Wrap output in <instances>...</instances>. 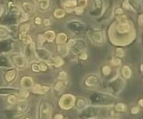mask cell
<instances>
[{
  "label": "cell",
  "instance_id": "obj_1",
  "mask_svg": "<svg viewBox=\"0 0 143 119\" xmlns=\"http://www.w3.org/2000/svg\"><path fill=\"white\" fill-rule=\"evenodd\" d=\"M75 102V99L73 95L66 94L61 97L59 104L61 108L64 109H69L74 105Z\"/></svg>",
  "mask_w": 143,
  "mask_h": 119
},
{
  "label": "cell",
  "instance_id": "obj_2",
  "mask_svg": "<svg viewBox=\"0 0 143 119\" xmlns=\"http://www.w3.org/2000/svg\"><path fill=\"white\" fill-rule=\"evenodd\" d=\"M40 119H49L50 114V106L48 102H43L39 110Z\"/></svg>",
  "mask_w": 143,
  "mask_h": 119
},
{
  "label": "cell",
  "instance_id": "obj_3",
  "mask_svg": "<svg viewBox=\"0 0 143 119\" xmlns=\"http://www.w3.org/2000/svg\"><path fill=\"white\" fill-rule=\"evenodd\" d=\"M14 63L19 68H24L27 66V60L22 55H17L13 57Z\"/></svg>",
  "mask_w": 143,
  "mask_h": 119
},
{
  "label": "cell",
  "instance_id": "obj_4",
  "mask_svg": "<svg viewBox=\"0 0 143 119\" xmlns=\"http://www.w3.org/2000/svg\"><path fill=\"white\" fill-rule=\"evenodd\" d=\"M49 89H50V88L48 86L36 84L32 88V91L35 93H38V94H44L48 92Z\"/></svg>",
  "mask_w": 143,
  "mask_h": 119
},
{
  "label": "cell",
  "instance_id": "obj_5",
  "mask_svg": "<svg viewBox=\"0 0 143 119\" xmlns=\"http://www.w3.org/2000/svg\"><path fill=\"white\" fill-rule=\"evenodd\" d=\"M33 79L30 77H24L21 80V86L24 88H30L33 86Z\"/></svg>",
  "mask_w": 143,
  "mask_h": 119
},
{
  "label": "cell",
  "instance_id": "obj_6",
  "mask_svg": "<svg viewBox=\"0 0 143 119\" xmlns=\"http://www.w3.org/2000/svg\"><path fill=\"white\" fill-rule=\"evenodd\" d=\"M130 26L128 24H119L118 26H117V31L119 33H121V34H124V33H126V32H129L130 31Z\"/></svg>",
  "mask_w": 143,
  "mask_h": 119
},
{
  "label": "cell",
  "instance_id": "obj_7",
  "mask_svg": "<svg viewBox=\"0 0 143 119\" xmlns=\"http://www.w3.org/2000/svg\"><path fill=\"white\" fill-rule=\"evenodd\" d=\"M121 73L122 75L126 78V79H129L131 76V71L130 68L127 66H125L122 68L121 69Z\"/></svg>",
  "mask_w": 143,
  "mask_h": 119
},
{
  "label": "cell",
  "instance_id": "obj_8",
  "mask_svg": "<svg viewBox=\"0 0 143 119\" xmlns=\"http://www.w3.org/2000/svg\"><path fill=\"white\" fill-rule=\"evenodd\" d=\"M44 37L46 38V40H47L48 42H52L55 38V34L53 31H48L45 33Z\"/></svg>",
  "mask_w": 143,
  "mask_h": 119
},
{
  "label": "cell",
  "instance_id": "obj_9",
  "mask_svg": "<svg viewBox=\"0 0 143 119\" xmlns=\"http://www.w3.org/2000/svg\"><path fill=\"white\" fill-rule=\"evenodd\" d=\"M66 40H67V36L65 34H63V33H61L60 34H58L57 36V38H56L57 43H60V44L65 43Z\"/></svg>",
  "mask_w": 143,
  "mask_h": 119
},
{
  "label": "cell",
  "instance_id": "obj_10",
  "mask_svg": "<svg viewBox=\"0 0 143 119\" xmlns=\"http://www.w3.org/2000/svg\"><path fill=\"white\" fill-rule=\"evenodd\" d=\"M15 75H16V71L14 69L9 71L6 73V80L8 82H11V81H13L15 79Z\"/></svg>",
  "mask_w": 143,
  "mask_h": 119
},
{
  "label": "cell",
  "instance_id": "obj_11",
  "mask_svg": "<svg viewBox=\"0 0 143 119\" xmlns=\"http://www.w3.org/2000/svg\"><path fill=\"white\" fill-rule=\"evenodd\" d=\"M23 9L24 11V13H27V14H28L29 13L32 12L34 10L33 6L29 3H24L23 4Z\"/></svg>",
  "mask_w": 143,
  "mask_h": 119
},
{
  "label": "cell",
  "instance_id": "obj_12",
  "mask_svg": "<svg viewBox=\"0 0 143 119\" xmlns=\"http://www.w3.org/2000/svg\"><path fill=\"white\" fill-rule=\"evenodd\" d=\"M96 82H97V78L94 76L89 77L87 78V79L86 80V84L89 86H92L95 85Z\"/></svg>",
  "mask_w": 143,
  "mask_h": 119
},
{
  "label": "cell",
  "instance_id": "obj_13",
  "mask_svg": "<svg viewBox=\"0 0 143 119\" xmlns=\"http://www.w3.org/2000/svg\"><path fill=\"white\" fill-rule=\"evenodd\" d=\"M29 24H23L20 26V36L26 35L27 31H29Z\"/></svg>",
  "mask_w": 143,
  "mask_h": 119
},
{
  "label": "cell",
  "instance_id": "obj_14",
  "mask_svg": "<svg viewBox=\"0 0 143 119\" xmlns=\"http://www.w3.org/2000/svg\"><path fill=\"white\" fill-rule=\"evenodd\" d=\"M65 15V11L63 10V9H57L55 11V16L57 18H63Z\"/></svg>",
  "mask_w": 143,
  "mask_h": 119
},
{
  "label": "cell",
  "instance_id": "obj_15",
  "mask_svg": "<svg viewBox=\"0 0 143 119\" xmlns=\"http://www.w3.org/2000/svg\"><path fill=\"white\" fill-rule=\"evenodd\" d=\"M63 64H64V61L60 57H57L55 60V61H54V66L56 68H59L60 66H61Z\"/></svg>",
  "mask_w": 143,
  "mask_h": 119
},
{
  "label": "cell",
  "instance_id": "obj_16",
  "mask_svg": "<svg viewBox=\"0 0 143 119\" xmlns=\"http://www.w3.org/2000/svg\"><path fill=\"white\" fill-rule=\"evenodd\" d=\"M18 101H19L18 97V96H15V95H11L8 98V102L10 104H12V105L16 104Z\"/></svg>",
  "mask_w": 143,
  "mask_h": 119
},
{
  "label": "cell",
  "instance_id": "obj_17",
  "mask_svg": "<svg viewBox=\"0 0 143 119\" xmlns=\"http://www.w3.org/2000/svg\"><path fill=\"white\" fill-rule=\"evenodd\" d=\"M20 38L24 41V43L26 44H30L32 42V38L28 35H23V36H20Z\"/></svg>",
  "mask_w": 143,
  "mask_h": 119
},
{
  "label": "cell",
  "instance_id": "obj_18",
  "mask_svg": "<svg viewBox=\"0 0 143 119\" xmlns=\"http://www.w3.org/2000/svg\"><path fill=\"white\" fill-rule=\"evenodd\" d=\"M93 38L96 42L101 43L102 41V39H103L102 34L100 32H96V33L94 34V35H93Z\"/></svg>",
  "mask_w": 143,
  "mask_h": 119
},
{
  "label": "cell",
  "instance_id": "obj_19",
  "mask_svg": "<svg viewBox=\"0 0 143 119\" xmlns=\"http://www.w3.org/2000/svg\"><path fill=\"white\" fill-rule=\"evenodd\" d=\"M115 109L116 111H119V112H123L126 110V105L123 103H118L115 106Z\"/></svg>",
  "mask_w": 143,
  "mask_h": 119
},
{
  "label": "cell",
  "instance_id": "obj_20",
  "mask_svg": "<svg viewBox=\"0 0 143 119\" xmlns=\"http://www.w3.org/2000/svg\"><path fill=\"white\" fill-rule=\"evenodd\" d=\"M8 34H9V31L6 29L4 27H0V38H1L6 37L8 36Z\"/></svg>",
  "mask_w": 143,
  "mask_h": 119
},
{
  "label": "cell",
  "instance_id": "obj_21",
  "mask_svg": "<svg viewBox=\"0 0 143 119\" xmlns=\"http://www.w3.org/2000/svg\"><path fill=\"white\" fill-rule=\"evenodd\" d=\"M76 5H77L76 0H69L67 1H66L64 4V6L66 7H72V6H75Z\"/></svg>",
  "mask_w": 143,
  "mask_h": 119
},
{
  "label": "cell",
  "instance_id": "obj_22",
  "mask_svg": "<svg viewBox=\"0 0 143 119\" xmlns=\"http://www.w3.org/2000/svg\"><path fill=\"white\" fill-rule=\"evenodd\" d=\"M28 95H29V93H28L27 91H21V92L20 93V94H19L18 97V100H23L25 99L26 97H27Z\"/></svg>",
  "mask_w": 143,
  "mask_h": 119
},
{
  "label": "cell",
  "instance_id": "obj_23",
  "mask_svg": "<svg viewBox=\"0 0 143 119\" xmlns=\"http://www.w3.org/2000/svg\"><path fill=\"white\" fill-rule=\"evenodd\" d=\"M77 106L78 107H80V108H83L86 106V105H87V102H86V101L84 100V99H78V100H77Z\"/></svg>",
  "mask_w": 143,
  "mask_h": 119
},
{
  "label": "cell",
  "instance_id": "obj_24",
  "mask_svg": "<svg viewBox=\"0 0 143 119\" xmlns=\"http://www.w3.org/2000/svg\"><path fill=\"white\" fill-rule=\"evenodd\" d=\"M117 21L120 23V24H126L127 22V20L125 15H119L117 17Z\"/></svg>",
  "mask_w": 143,
  "mask_h": 119
},
{
  "label": "cell",
  "instance_id": "obj_25",
  "mask_svg": "<svg viewBox=\"0 0 143 119\" xmlns=\"http://www.w3.org/2000/svg\"><path fill=\"white\" fill-rule=\"evenodd\" d=\"M48 6H49V1L48 0L42 1L40 4V7L41 9H46Z\"/></svg>",
  "mask_w": 143,
  "mask_h": 119
},
{
  "label": "cell",
  "instance_id": "obj_26",
  "mask_svg": "<svg viewBox=\"0 0 143 119\" xmlns=\"http://www.w3.org/2000/svg\"><path fill=\"white\" fill-rule=\"evenodd\" d=\"M64 86H65V85L63 82H59L55 86V89L57 91H61L64 88Z\"/></svg>",
  "mask_w": 143,
  "mask_h": 119
},
{
  "label": "cell",
  "instance_id": "obj_27",
  "mask_svg": "<svg viewBox=\"0 0 143 119\" xmlns=\"http://www.w3.org/2000/svg\"><path fill=\"white\" fill-rule=\"evenodd\" d=\"M27 105L26 103H20L18 106V110L20 111H24L27 109Z\"/></svg>",
  "mask_w": 143,
  "mask_h": 119
},
{
  "label": "cell",
  "instance_id": "obj_28",
  "mask_svg": "<svg viewBox=\"0 0 143 119\" xmlns=\"http://www.w3.org/2000/svg\"><path fill=\"white\" fill-rule=\"evenodd\" d=\"M102 71H103V75H108L110 73V71H111V69L109 66H104L103 67V69H102Z\"/></svg>",
  "mask_w": 143,
  "mask_h": 119
},
{
  "label": "cell",
  "instance_id": "obj_29",
  "mask_svg": "<svg viewBox=\"0 0 143 119\" xmlns=\"http://www.w3.org/2000/svg\"><path fill=\"white\" fill-rule=\"evenodd\" d=\"M123 7L126 9H128V10H133L132 7L131 6V5L129 4V1L127 0H125L124 2L123 3Z\"/></svg>",
  "mask_w": 143,
  "mask_h": 119
},
{
  "label": "cell",
  "instance_id": "obj_30",
  "mask_svg": "<svg viewBox=\"0 0 143 119\" xmlns=\"http://www.w3.org/2000/svg\"><path fill=\"white\" fill-rule=\"evenodd\" d=\"M116 54L118 57H122L124 56V51L121 48H118L117 49V52H116Z\"/></svg>",
  "mask_w": 143,
  "mask_h": 119
},
{
  "label": "cell",
  "instance_id": "obj_31",
  "mask_svg": "<svg viewBox=\"0 0 143 119\" xmlns=\"http://www.w3.org/2000/svg\"><path fill=\"white\" fill-rule=\"evenodd\" d=\"M83 7H81V6H78V7H76V8L75 9V11L76 13H78V14H81V13H83Z\"/></svg>",
  "mask_w": 143,
  "mask_h": 119
},
{
  "label": "cell",
  "instance_id": "obj_32",
  "mask_svg": "<svg viewBox=\"0 0 143 119\" xmlns=\"http://www.w3.org/2000/svg\"><path fill=\"white\" fill-rule=\"evenodd\" d=\"M112 63L114 66H119L121 64V60L119 59H114L112 60Z\"/></svg>",
  "mask_w": 143,
  "mask_h": 119
},
{
  "label": "cell",
  "instance_id": "obj_33",
  "mask_svg": "<svg viewBox=\"0 0 143 119\" xmlns=\"http://www.w3.org/2000/svg\"><path fill=\"white\" fill-rule=\"evenodd\" d=\"M139 111H140V109H139V107H134L131 109V113L133 114H136L139 113Z\"/></svg>",
  "mask_w": 143,
  "mask_h": 119
},
{
  "label": "cell",
  "instance_id": "obj_34",
  "mask_svg": "<svg viewBox=\"0 0 143 119\" xmlns=\"http://www.w3.org/2000/svg\"><path fill=\"white\" fill-rule=\"evenodd\" d=\"M28 20V15L27 13H23L22 17L20 18V22H24Z\"/></svg>",
  "mask_w": 143,
  "mask_h": 119
},
{
  "label": "cell",
  "instance_id": "obj_35",
  "mask_svg": "<svg viewBox=\"0 0 143 119\" xmlns=\"http://www.w3.org/2000/svg\"><path fill=\"white\" fill-rule=\"evenodd\" d=\"M39 66H40V71H46L47 70V66H46V65L44 63H41V64L39 65Z\"/></svg>",
  "mask_w": 143,
  "mask_h": 119
},
{
  "label": "cell",
  "instance_id": "obj_36",
  "mask_svg": "<svg viewBox=\"0 0 143 119\" xmlns=\"http://www.w3.org/2000/svg\"><path fill=\"white\" fill-rule=\"evenodd\" d=\"M32 70H33V71L34 72L40 71V66H39V65L33 64V65H32Z\"/></svg>",
  "mask_w": 143,
  "mask_h": 119
},
{
  "label": "cell",
  "instance_id": "obj_37",
  "mask_svg": "<svg viewBox=\"0 0 143 119\" xmlns=\"http://www.w3.org/2000/svg\"><path fill=\"white\" fill-rule=\"evenodd\" d=\"M87 0H79L78 1V4L81 7H84L87 5Z\"/></svg>",
  "mask_w": 143,
  "mask_h": 119
},
{
  "label": "cell",
  "instance_id": "obj_38",
  "mask_svg": "<svg viewBox=\"0 0 143 119\" xmlns=\"http://www.w3.org/2000/svg\"><path fill=\"white\" fill-rule=\"evenodd\" d=\"M38 40L41 43H43L46 40V38H45L44 36H38Z\"/></svg>",
  "mask_w": 143,
  "mask_h": 119
},
{
  "label": "cell",
  "instance_id": "obj_39",
  "mask_svg": "<svg viewBox=\"0 0 143 119\" xmlns=\"http://www.w3.org/2000/svg\"><path fill=\"white\" fill-rule=\"evenodd\" d=\"M75 40H70L69 41V43H68V45H69V47H72V46H73V45H75Z\"/></svg>",
  "mask_w": 143,
  "mask_h": 119
},
{
  "label": "cell",
  "instance_id": "obj_40",
  "mask_svg": "<svg viewBox=\"0 0 143 119\" xmlns=\"http://www.w3.org/2000/svg\"><path fill=\"white\" fill-rule=\"evenodd\" d=\"M43 24H45V26H50V24H51L50 20H48V19H46V20H44V21H43Z\"/></svg>",
  "mask_w": 143,
  "mask_h": 119
},
{
  "label": "cell",
  "instance_id": "obj_41",
  "mask_svg": "<svg viewBox=\"0 0 143 119\" xmlns=\"http://www.w3.org/2000/svg\"><path fill=\"white\" fill-rule=\"evenodd\" d=\"M138 22H139V24L140 26H143V15H140V17H139V19H138Z\"/></svg>",
  "mask_w": 143,
  "mask_h": 119
},
{
  "label": "cell",
  "instance_id": "obj_42",
  "mask_svg": "<svg viewBox=\"0 0 143 119\" xmlns=\"http://www.w3.org/2000/svg\"><path fill=\"white\" fill-rule=\"evenodd\" d=\"M66 73H65L64 72H61L60 73V77L61 79H65V78H66Z\"/></svg>",
  "mask_w": 143,
  "mask_h": 119
},
{
  "label": "cell",
  "instance_id": "obj_43",
  "mask_svg": "<svg viewBox=\"0 0 143 119\" xmlns=\"http://www.w3.org/2000/svg\"><path fill=\"white\" fill-rule=\"evenodd\" d=\"M41 19L40 18H36V19H35V23L36 24H41Z\"/></svg>",
  "mask_w": 143,
  "mask_h": 119
},
{
  "label": "cell",
  "instance_id": "obj_44",
  "mask_svg": "<svg viewBox=\"0 0 143 119\" xmlns=\"http://www.w3.org/2000/svg\"><path fill=\"white\" fill-rule=\"evenodd\" d=\"M55 119H63V116L61 114H57L55 116Z\"/></svg>",
  "mask_w": 143,
  "mask_h": 119
},
{
  "label": "cell",
  "instance_id": "obj_45",
  "mask_svg": "<svg viewBox=\"0 0 143 119\" xmlns=\"http://www.w3.org/2000/svg\"><path fill=\"white\" fill-rule=\"evenodd\" d=\"M87 58V56L85 53H83L80 57V59H86Z\"/></svg>",
  "mask_w": 143,
  "mask_h": 119
},
{
  "label": "cell",
  "instance_id": "obj_46",
  "mask_svg": "<svg viewBox=\"0 0 143 119\" xmlns=\"http://www.w3.org/2000/svg\"><path fill=\"white\" fill-rule=\"evenodd\" d=\"M115 13H116L117 14H121V13H123V11H122V9H117L115 11Z\"/></svg>",
  "mask_w": 143,
  "mask_h": 119
},
{
  "label": "cell",
  "instance_id": "obj_47",
  "mask_svg": "<svg viewBox=\"0 0 143 119\" xmlns=\"http://www.w3.org/2000/svg\"><path fill=\"white\" fill-rule=\"evenodd\" d=\"M143 100H140V102H139V103H140V105L141 107H143Z\"/></svg>",
  "mask_w": 143,
  "mask_h": 119
},
{
  "label": "cell",
  "instance_id": "obj_48",
  "mask_svg": "<svg viewBox=\"0 0 143 119\" xmlns=\"http://www.w3.org/2000/svg\"><path fill=\"white\" fill-rule=\"evenodd\" d=\"M1 6L0 5V14H1Z\"/></svg>",
  "mask_w": 143,
  "mask_h": 119
},
{
  "label": "cell",
  "instance_id": "obj_49",
  "mask_svg": "<svg viewBox=\"0 0 143 119\" xmlns=\"http://www.w3.org/2000/svg\"><path fill=\"white\" fill-rule=\"evenodd\" d=\"M24 119H29V117H26V118H24Z\"/></svg>",
  "mask_w": 143,
  "mask_h": 119
},
{
  "label": "cell",
  "instance_id": "obj_50",
  "mask_svg": "<svg viewBox=\"0 0 143 119\" xmlns=\"http://www.w3.org/2000/svg\"><path fill=\"white\" fill-rule=\"evenodd\" d=\"M38 1H44V0H38Z\"/></svg>",
  "mask_w": 143,
  "mask_h": 119
},
{
  "label": "cell",
  "instance_id": "obj_51",
  "mask_svg": "<svg viewBox=\"0 0 143 119\" xmlns=\"http://www.w3.org/2000/svg\"></svg>",
  "mask_w": 143,
  "mask_h": 119
}]
</instances>
